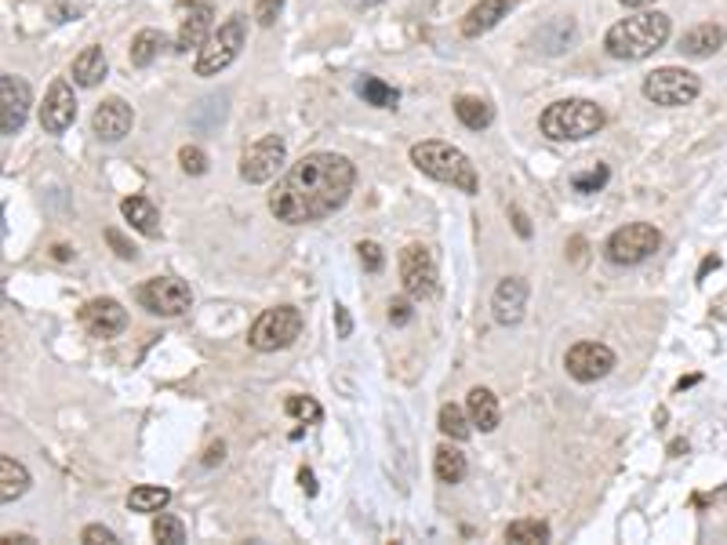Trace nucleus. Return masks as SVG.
<instances>
[{
    "instance_id": "1",
    "label": "nucleus",
    "mask_w": 727,
    "mask_h": 545,
    "mask_svg": "<svg viewBox=\"0 0 727 545\" xmlns=\"http://www.w3.org/2000/svg\"><path fill=\"white\" fill-rule=\"evenodd\" d=\"M357 167L343 153H305L269 193V211L288 225L321 222L349 200Z\"/></svg>"
},
{
    "instance_id": "2",
    "label": "nucleus",
    "mask_w": 727,
    "mask_h": 545,
    "mask_svg": "<svg viewBox=\"0 0 727 545\" xmlns=\"http://www.w3.org/2000/svg\"><path fill=\"white\" fill-rule=\"evenodd\" d=\"M666 40H669V15H662V11H636V15L622 19L608 30L604 48L615 59L641 62L658 48H666Z\"/></svg>"
},
{
    "instance_id": "3",
    "label": "nucleus",
    "mask_w": 727,
    "mask_h": 545,
    "mask_svg": "<svg viewBox=\"0 0 727 545\" xmlns=\"http://www.w3.org/2000/svg\"><path fill=\"white\" fill-rule=\"evenodd\" d=\"M412 164L423 175L445 182V186L462 189V193H470V197H473L476 189H481V178H476L473 161L459 150V146H451V142H440V139L415 142L412 146Z\"/></svg>"
},
{
    "instance_id": "4",
    "label": "nucleus",
    "mask_w": 727,
    "mask_h": 545,
    "mask_svg": "<svg viewBox=\"0 0 727 545\" xmlns=\"http://www.w3.org/2000/svg\"><path fill=\"white\" fill-rule=\"evenodd\" d=\"M604 109L589 98H564L553 102L550 109L542 113V135L553 142H582L593 139V135L604 128Z\"/></svg>"
},
{
    "instance_id": "5",
    "label": "nucleus",
    "mask_w": 727,
    "mask_h": 545,
    "mask_svg": "<svg viewBox=\"0 0 727 545\" xmlns=\"http://www.w3.org/2000/svg\"><path fill=\"white\" fill-rule=\"evenodd\" d=\"M247 37V19L244 15H230L219 30L211 33L208 44L197 51V62H193V73L197 77H219L226 66L236 62V55L244 48Z\"/></svg>"
},
{
    "instance_id": "6",
    "label": "nucleus",
    "mask_w": 727,
    "mask_h": 545,
    "mask_svg": "<svg viewBox=\"0 0 727 545\" xmlns=\"http://www.w3.org/2000/svg\"><path fill=\"white\" fill-rule=\"evenodd\" d=\"M299 335H302V313L295 310V305H273V310H266L252 324L247 343H252V349H258V353H277V349L295 346Z\"/></svg>"
},
{
    "instance_id": "7",
    "label": "nucleus",
    "mask_w": 727,
    "mask_h": 545,
    "mask_svg": "<svg viewBox=\"0 0 727 545\" xmlns=\"http://www.w3.org/2000/svg\"><path fill=\"white\" fill-rule=\"evenodd\" d=\"M658 244H662V233H658L651 222H630L608 236L604 255H608V263H615V266H636V263H644V258H651L658 252Z\"/></svg>"
},
{
    "instance_id": "8",
    "label": "nucleus",
    "mask_w": 727,
    "mask_h": 545,
    "mask_svg": "<svg viewBox=\"0 0 727 545\" xmlns=\"http://www.w3.org/2000/svg\"><path fill=\"white\" fill-rule=\"evenodd\" d=\"M702 91V81L691 70L680 66H662V70L644 77V98H651L655 106H688Z\"/></svg>"
},
{
    "instance_id": "9",
    "label": "nucleus",
    "mask_w": 727,
    "mask_h": 545,
    "mask_svg": "<svg viewBox=\"0 0 727 545\" xmlns=\"http://www.w3.org/2000/svg\"><path fill=\"white\" fill-rule=\"evenodd\" d=\"M401 283L407 299H429L437 291V258L426 244H407L401 252Z\"/></svg>"
},
{
    "instance_id": "10",
    "label": "nucleus",
    "mask_w": 727,
    "mask_h": 545,
    "mask_svg": "<svg viewBox=\"0 0 727 545\" xmlns=\"http://www.w3.org/2000/svg\"><path fill=\"white\" fill-rule=\"evenodd\" d=\"M284 161H288V146H284L280 135H266L255 146H247L241 156V178L252 182V186H263L273 175L280 172Z\"/></svg>"
},
{
    "instance_id": "11",
    "label": "nucleus",
    "mask_w": 727,
    "mask_h": 545,
    "mask_svg": "<svg viewBox=\"0 0 727 545\" xmlns=\"http://www.w3.org/2000/svg\"><path fill=\"white\" fill-rule=\"evenodd\" d=\"M564 368L575 382L589 385V382L608 379V374L615 371V353H611V346H604V343H578L567 349Z\"/></svg>"
},
{
    "instance_id": "12",
    "label": "nucleus",
    "mask_w": 727,
    "mask_h": 545,
    "mask_svg": "<svg viewBox=\"0 0 727 545\" xmlns=\"http://www.w3.org/2000/svg\"><path fill=\"white\" fill-rule=\"evenodd\" d=\"M139 302L157 316H182L189 310L193 294L186 283L175 277H153L139 288Z\"/></svg>"
},
{
    "instance_id": "13",
    "label": "nucleus",
    "mask_w": 727,
    "mask_h": 545,
    "mask_svg": "<svg viewBox=\"0 0 727 545\" xmlns=\"http://www.w3.org/2000/svg\"><path fill=\"white\" fill-rule=\"evenodd\" d=\"M30 106H33L30 84L15 73H0V131L19 135L30 117Z\"/></svg>"
},
{
    "instance_id": "14",
    "label": "nucleus",
    "mask_w": 727,
    "mask_h": 545,
    "mask_svg": "<svg viewBox=\"0 0 727 545\" xmlns=\"http://www.w3.org/2000/svg\"><path fill=\"white\" fill-rule=\"evenodd\" d=\"M77 120V95L73 88L66 81H55L48 88V95H44V106H41V128L48 135H62L66 128H73Z\"/></svg>"
},
{
    "instance_id": "15",
    "label": "nucleus",
    "mask_w": 727,
    "mask_h": 545,
    "mask_svg": "<svg viewBox=\"0 0 727 545\" xmlns=\"http://www.w3.org/2000/svg\"><path fill=\"white\" fill-rule=\"evenodd\" d=\"M81 324L95 338H117L128 327V310L117 299H91L81 310Z\"/></svg>"
},
{
    "instance_id": "16",
    "label": "nucleus",
    "mask_w": 727,
    "mask_h": 545,
    "mask_svg": "<svg viewBox=\"0 0 727 545\" xmlns=\"http://www.w3.org/2000/svg\"><path fill=\"white\" fill-rule=\"evenodd\" d=\"M131 124H135V113L124 98H106L91 113V131H95L102 142H120L124 135L131 131Z\"/></svg>"
},
{
    "instance_id": "17",
    "label": "nucleus",
    "mask_w": 727,
    "mask_h": 545,
    "mask_svg": "<svg viewBox=\"0 0 727 545\" xmlns=\"http://www.w3.org/2000/svg\"><path fill=\"white\" fill-rule=\"evenodd\" d=\"M528 280L524 277H506L503 283L495 288V299H492V313L498 324H520V316L528 310Z\"/></svg>"
},
{
    "instance_id": "18",
    "label": "nucleus",
    "mask_w": 727,
    "mask_h": 545,
    "mask_svg": "<svg viewBox=\"0 0 727 545\" xmlns=\"http://www.w3.org/2000/svg\"><path fill=\"white\" fill-rule=\"evenodd\" d=\"M211 4H189L182 11V22H178V37H175V51H189V48H204L211 37Z\"/></svg>"
},
{
    "instance_id": "19",
    "label": "nucleus",
    "mask_w": 727,
    "mask_h": 545,
    "mask_svg": "<svg viewBox=\"0 0 727 545\" xmlns=\"http://www.w3.org/2000/svg\"><path fill=\"white\" fill-rule=\"evenodd\" d=\"M517 4L520 0H481V4H473L462 19V37L476 40V37H484V33H492Z\"/></svg>"
},
{
    "instance_id": "20",
    "label": "nucleus",
    "mask_w": 727,
    "mask_h": 545,
    "mask_svg": "<svg viewBox=\"0 0 727 545\" xmlns=\"http://www.w3.org/2000/svg\"><path fill=\"white\" fill-rule=\"evenodd\" d=\"M727 40V30L717 26V22H702V26L688 30L684 37H680V55L684 59H709V55H717Z\"/></svg>"
},
{
    "instance_id": "21",
    "label": "nucleus",
    "mask_w": 727,
    "mask_h": 545,
    "mask_svg": "<svg viewBox=\"0 0 727 545\" xmlns=\"http://www.w3.org/2000/svg\"><path fill=\"white\" fill-rule=\"evenodd\" d=\"M465 411H470V422L481 429V433H495L498 429V418H503V411H498V401L492 390H484V385H476V390H470V396H465Z\"/></svg>"
},
{
    "instance_id": "22",
    "label": "nucleus",
    "mask_w": 727,
    "mask_h": 545,
    "mask_svg": "<svg viewBox=\"0 0 727 545\" xmlns=\"http://www.w3.org/2000/svg\"><path fill=\"white\" fill-rule=\"evenodd\" d=\"M109 73V62H106V51L102 48H84L81 55L73 59V81L81 88H95L106 81Z\"/></svg>"
},
{
    "instance_id": "23",
    "label": "nucleus",
    "mask_w": 727,
    "mask_h": 545,
    "mask_svg": "<svg viewBox=\"0 0 727 545\" xmlns=\"http://www.w3.org/2000/svg\"><path fill=\"white\" fill-rule=\"evenodd\" d=\"M120 211H124V219H128L142 236H161V214H157V208L146 197L120 200Z\"/></svg>"
},
{
    "instance_id": "24",
    "label": "nucleus",
    "mask_w": 727,
    "mask_h": 545,
    "mask_svg": "<svg viewBox=\"0 0 727 545\" xmlns=\"http://www.w3.org/2000/svg\"><path fill=\"white\" fill-rule=\"evenodd\" d=\"M434 473L440 484H462L465 473H470V462H465V454L451 444H440L434 451Z\"/></svg>"
},
{
    "instance_id": "25",
    "label": "nucleus",
    "mask_w": 727,
    "mask_h": 545,
    "mask_svg": "<svg viewBox=\"0 0 727 545\" xmlns=\"http://www.w3.org/2000/svg\"><path fill=\"white\" fill-rule=\"evenodd\" d=\"M0 484H4V487H0V498H4V502L11 506L15 498H22V495L30 491L33 480H30L26 465L15 462L11 454H4V459H0Z\"/></svg>"
},
{
    "instance_id": "26",
    "label": "nucleus",
    "mask_w": 727,
    "mask_h": 545,
    "mask_svg": "<svg viewBox=\"0 0 727 545\" xmlns=\"http://www.w3.org/2000/svg\"><path fill=\"white\" fill-rule=\"evenodd\" d=\"M164 48H168V40H164L161 30L135 33V40H131V66H135V70H146V66L157 62V55H161Z\"/></svg>"
},
{
    "instance_id": "27",
    "label": "nucleus",
    "mask_w": 727,
    "mask_h": 545,
    "mask_svg": "<svg viewBox=\"0 0 727 545\" xmlns=\"http://www.w3.org/2000/svg\"><path fill=\"white\" fill-rule=\"evenodd\" d=\"M454 117H459L465 128L470 131H484L487 124L495 120V109L487 106L484 98H473V95H462L459 102H454Z\"/></svg>"
},
{
    "instance_id": "28",
    "label": "nucleus",
    "mask_w": 727,
    "mask_h": 545,
    "mask_svg": "<svg viewBox=\"0 0 727 545\" xmlns=\"http://www.w3.org/2000/svg\"><path fill=\"white\" fill-rule=\"evenodd\" d=\"M357 95L368 102V106H374V109H396V102H401L396 88L379 81V77H360V81H357Z\"/></svg>"
},
{
    "instance_id": "29",
    "label": "nucleus",
    "mask_w": 727,
    "mask_h": 545,
    "mask_svg": "<svg viewBox=\"0 0 727 545\" xmlns=\"http://www.w3.org/2000/svg\"><path fill=\"white\" fill-rule=\"evenodd\" d=\"M168 502H172V491H168V487H153V484L135 487L128 495V509H135V513H161Z\"/></svg>"
},
{
    "instance_id": "30",
    "label": "nucleus",
    "mask_w": 727,
    "mask_h": 545,
    "mask_svg": "<svg viewBox=\"0 0 727 545\" xmlns=\"http://www.w3.org/2000/svg\"><path fill=\"white\" fill-rule=\"evenodd\" d=\"M437 426H440V433L451 437V440H470V433H473L470 411H462L459 404H445V407H440Z\"/></svg>"
},
{
    "instance_id": "31",
    "label": "nucleus",
    "mask_w": 727,
    "mask_h": 545,
    "mask_svg": "<svg viewBox=\"0 0 727 545\" xmlns=\"http://www.w3.org/2000/svg\"><path fill=\"white\" fill-rule=\"evenodd\" d=\"M506 542L542 545V542H550V524H545V520H513V524L506 527Z\"/></svg>"
},
{
    "instance_id": "32",
    "label": "nucleus",
    "mask_w": 727,
    "mask_h": 545,
    "mask_svg": "<svg viewBox=\"0 0 727 545\" xmlns=\"http://www.w3.org/2000/svg\"><path fill=\"white\" fill-rule=\"evenodd\" d=\"M153 538L161 542V545H182V542H186V524H182V520L172 517V513H157Z\"/></svg>"
},
{
    "instance_id": "33",
    "label": "nucleus",
    "mask_w": 727,
    "mask_h": 545,
    "mask_svg": "<svg viewBox=\"0 0 727 545\" xmlns=\"http://www.w3.org/2000/svg\"><path fill=\"white\" fill-rule=\"evenodd\" d=\"M608 178H611L608 164H589L586 172L572 175V186H575V193H600L608 186Z\"/></svg>"
},
{
    "instance_id": "34",
    "label": "nucleus",
    "mask_w": 727,
    "mask_h": 545,
    "mask_svg": "<svg viewBox=\"0 0 727 545\" xmlns=\"http://www.w3.org/2000/svg\"><path fill=\"white\" fill-rule=\"evenodd\" d=\"M284 411H288L291 418H302V422H321V418H324L321 404H316L313 396H302V393L288 396V404H284Z\"/></svg>"
},
{
    "instance_id": "35",
    "label": "nucleus",
    "mask_w": 727,
    "mask_h": 545,
    "mask_svg": "<svg viewBox=\"0 0 727 545\" xmlns=\"http://www.w3.org/2000/svg\"><path fill=\"white\" fill-rule=\"evenodd\" d=\"M178 164H182V172H186V175H204V172H208V156H204V150H197V146H182Z\"/></svg>"
},
{
    "instance_id": "36",
    "label": "nucleus",
    "mask_w": 727,
    "mask_h": 545,
    "mask_svg": "<svg viewBox=\"0 0 727 545\" xmlns=\"http://www.w3.org/2000/svg\"><path fill=\"white\" fill-rule=\"evenodd\" d=\"M357 252H360V266L368 269V272H379V269L385 266L382 247L374 244V241H360V244H357Z\"/></svg>"
},
{
    "instance_id": "37",
    "label": "nucleus",
    "mask_w": 727,
    "mask_h": 545,
    "mask_svg": "<svg viewBox=\"0 0 727 545\" xmlns=\"http://www.w3.org/2000/svg\"><path fill=\"white\" fill-rule=\"evenodd\" d=\"M284 11V0H255V22L258 26H273Z\"/></svg>"
},
{
    "instance_id": "38",
    "label": "nucleus",
    "mask_w": 727,
    "mask_h": 545,
    "mask_svg": "<svg viewBox=\"0 0 727 545\" xmlns=\"http://www.w3.org/2000/svg\"><path fill=\"white\" fill-rule=\"evenodd\" d=\"M81 542H88V545H117V535H113L109 527H102V524H88Z\"/></svg>"
},
{
    "instance_id": "39",
    "label": "nucleus",
    "mask_w": 727,
    "mask_h": 545,
    "mask_svg": "<svg viewBox=\"0 0 727 545\" xmlns=\"http://www.w3.org/2000/svg\"><path fill=\"white\" fill-rule=\"evenodd\" d=\"M390 324H393V327L412 324V302H407V299H393V302H390Z\"/></svg>"
},
{
    "instance_id": "40",
    "label": "nucleus",
    "mask_w": 727,
    "mask_h": 545,
    "mask_svg": "<svg viewBox=\"0 0 727 545\" xmlns=\"http://www.w3.org/2000/svg\"><path fill=\"white\" fill-rule=\"evenodd\" d=\"M106 241H109V247H113V252H117L120 258H128V263H131L135 255H139V252H135V244H128V241H124V236H120L117 230H106Z\"/></svg>"
},
{
    "instance_id": "41",
    "label": "nucleus",
    "mask_w": 727,
    "mask_h": 545,
    "mask_svg": "<svg viewBox=\"0 0 727 545\" xmlns=\"http://www.w3.org/2000/svg\"><path fill=\"white\" fill-rule=\"evenodd\" d=\"M335 321H338V338H349V335H354V321H349V310H346V305H335Z\"/></svg>"
},
{
    "instance_id": "42",
    "label": "nucleus",
    "mask_w": 727,
    "mask_h": 545,
    "mask_svg": "<svg viewBox=\"0 0 727 545\" xmlns=\"http://www.w3.org/2000/svg\"><path fill=\"white\" fill-rule=\"evenodd\" d=\"M509 219H513V230H517V233L528 241V236H531V222H528V214L520 211V208H509Z\"/></svg>"
},
{
    "instance_id": "43",
    "label": "nucleus",
    "mask_w": 727,
    "mask_h": 545,
    "mask_svg": "<svg viewBox=\"0 0 727 545\" xmlns=\"http://www.w3.org/2000/svg\"><path fill=\"white\" fill-rule=\"evenodd\" d=\"M299 484H302V491H305V495H316V476H313L310 469H302V473H299Z\"/></svg>"
},
{
    "instance_id": "44",
    "label": "nucleus",
    "mask_w": 727,
    "mask_h": 545,
    "mask_svg": "<svg viewBox=\"0 0 727 545\" xmlns=\"http://www.w3.org/2000/svg\"><path fill=\"white\" fill-rule=\"evenodd\" d=\"M222 451H226V444H211V448H208V454H204V465L222 462Z\"/></svg>"
},
{
    "instance_id": "45",
    "label": "nucleus",
    "mask_w": 727,
    "mask_h": 545,
    "mask_svg": "<svg viewBox=\"0 0 727 545\" xmlns=\"http://www.w3.org/2000/svg\"><path fill=\"white\" fill-rule=\"evenodd\" d=\"M55 258H59V263H66V258H70V247H66V244H55Z\"/></svg>"
},
{
    "instance_id": "46",
    "label": "nucleus",
    "mask_w": 727,
    "mask_h": 545,
    "mask_svg": "<svg viewBox=\"0 0 727 545\" xmlns=\"http://www.w3.org/2000/svg\"><path fill=\"white\" fill-rule=\"evenodd\" d=\"M626 8H647V4H655V0H622Z\"/></svg>"
},
{
    "instance_id": "47",
    "label": "nucleus",
    "mask_w": 727,
    "mask_h": 545,
    "mask_svg": "<svg viewBox=\"0 0 727 545\" xmlns=\"http://www.w3.org/2000/svg\"><path fill=\"white\" fill-rule=\"evenodd\" d=\"M4 542H33L30 535H4Z\"/></svg>"
},
{
    "instance_id": "48",
    "label": "nucleus",
    "mask_w": 727,
    "mask_h": 545,
    "mask_svg": "<svg viewBox=\"0 0 727 545\" xmlns=\"http://www.w3.org/2000/svg\"><path fill=\"white\" fill-rule=\"evenodd\" d=\"M354 4H357V8H360V4H364V8H368V4H374V0H354Z\"/></svg>"
}]
</instances>
